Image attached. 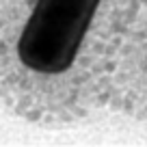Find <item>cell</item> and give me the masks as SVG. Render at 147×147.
Here are the masks:
<instances>
[{
	"mask_svg": "<svg viewBox=\"0 0 147 147\" xmlns=\"http://www.w3.org/2000/svg\"><path fill=\"white\" fill-rule=\"evenodd\" d=\"M102 0H37L18 39L26 69L56 76L74 65Z\"/></svg>",
	"mask_w": 147,
	"mask_h": 147,
	"instance_id": "1",
	"label": "cell"
}]
</instances>
